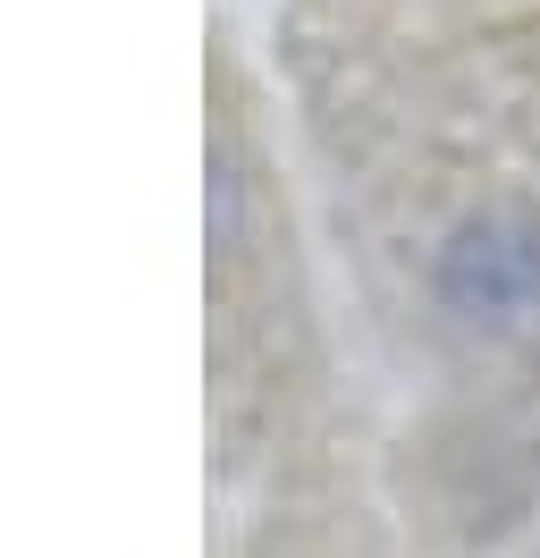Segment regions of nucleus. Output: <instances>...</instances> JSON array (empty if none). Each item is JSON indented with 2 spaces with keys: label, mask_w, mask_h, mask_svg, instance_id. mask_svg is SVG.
Returning a JSON list of instances; mask_svg holds the SVG:
<instances>
[{
  "label": "nucleus",
  "mask_w": 540,
  "mask_h": 558,
  "mask_svg": "<svg viewBox=\"0 0 540 558\" xmlns=\"http://www.w3.org/2000/svg\"><path fill=\"white\" fill-rule=\"evenodd\" d=\"M532 279H540L532 238H524V229H499V220L465 229L456 254H447V288H456V305H472V314H515V305L532 296Z\"/></svg>",
  "instance_id": "f257e3e1"
}]
</instances>
